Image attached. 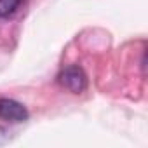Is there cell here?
I'll list each match as a JSON object with an SVG mask.
<instances>
[{
  "label": "cell",
  "instance_id": "cell-1",
  "mask_svg": "<svg viewBox=\"0 0 148 148\" xmlns=\"http://www.w3.org/2000/svg\"><path fill=\"white\" fill-rule=\"evenodd\" d=\"M58 82L64 89H68L70 92L80 94L87 87V75L80 66L71 64V66H66V68L61 70V73L58 75Z\"/></svg>",
  "mask_w": 148,
  "mask_h": 148
},
{
  "label": "cell",
  "instance_id": "cell-2",
  "mask_svg": "<svg viewBox=\"0 0 148 148\" xmlns=\"http://www.w3.org/2000/svg\"><path fill=\"white\" fill-rule=\"evenodd\" d=\"M0 119L9 122H25L28 120V110L9 98H0Z\"/></svg>",
  "mask_w": 148,
  "mask_h": 148
},
{
  "label": "cell",
  "instance_id": "cell-3",
  "mask_svg": "<svg viewBox=\"0 0 148 148\" xmlns=\"http://www.w3.org/2000/svg\"><path fill=\"white\" fill-rule=\"evenodd\" d=\"M23 0H0V19H7L18 12Z\"/></svg>",
  "mask_w": 148,
  "mask_h": 148
},
{
  "label": "cell",
  "instance_id": "cell-4",
  "mask_svg": "<svg viewBox=\"0 0 148 148\" xmlns=\"http://www.w3.org/2000/svg\"><path fill=\"white\" fill-rule=\"evenodd\" d=\"M7 139H9V134H7V131L0 127V145H4Z\"/></svg>",
  "mask_w": 148,
  "mask_h": 148
}]
</instances>
